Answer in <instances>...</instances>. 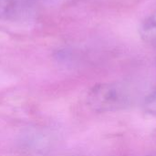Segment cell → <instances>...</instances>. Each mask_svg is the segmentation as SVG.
Masks as SVG:
<instances>
[{
  "label": "cell",
  "instance_id": "obj_3",
  "mask_svg": "<svg viewBox=\"0 0 156 156\" xmlns=\"http://www.w3.org/2000/svg\"><path fill=\"white\" fill-rule=\"evenodd\" d=\"M139 34L144 42L156 47V11L142 22Z\"/></svg>",
  "mask_w": 156,
  "mask_h": 156
},
{
  "label": "cell",
  "instance_id": "obj_1",
  "mask_svg": "<svg viewBox=\"0 0 156 156\" xmlns=\"http://www.w3.org/2000/svg\"><path fill=\"white\" fill-rule=\"evenodd\" d=\"M133 101L132 90L123 83L107 82L93 86L87 96L89 107L97 112H112L128 108Z\"/></svg>",
  "mask_w": 156,
  "mask_h": 156
},
{
  "label": "cell",
  "instance_id": "obj_2",
  "mask_svg": "<svg viewBox=\"0 0 156 156\" xmlns=\"http://www.w3.org/2000/svg\"><path fill=\"white\" fill-rule=\"evenodd\" d=\"M35 9L34 0H0V19L18 21L28 18Z\"/></svg>",
  "mask_w": 156,
  "mask_h": 156
},
{
  "label": "cell",
  "instance_id": "obj_4",
  "mask_svg": "<svg viewBox=\"0 0 156 156\" xmlns=\"http://www.w3.org/2000/svg\"><path fill=\"white\" fill-rule=\"evenodd\" d=\"M144 108L147 113L156 116V90L146 96L144 101Z\"/></svg>",
  "mask_w": 156,
  "mask_h": 156
},
{
  "label": "cell",
  "instance_id": "obj_5",
  "mask_svg": "<svg viewBox=\"0 0 156 156\" xmlns=\"http://www.w3.org/2000/svg\"><path fill=\"white\" fill-rule=\"evenodd\" d=\"M148 156H156V152L154 153H153V154H149Z\"/></svg>",
  "mask_w": 156,
  "mask_h": 156
}]
</instances>
